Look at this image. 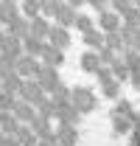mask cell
<instances>
[{"instance_id":"obj_1","label":"cell","mask_w":140,"mask_h":146,"mask_svg":"<svg viewBox=\"0 0 140 146\" xmlns=\"http://www.w3.org/2000/svg\"><path fill=\"white\" fill-rule=\"evenodd\" d=\"M70 104L79 110L81 115H87V112H92V110L98 107V98H95V93L90 90V87L76 84V87H70Z\"/></svg>"},{"instance_id":"obj_2","label":"cell","mask_w":140,"mask_h":146,"mask_svg":"<svg viewBox=\"0 0 140 146\" xmlns=\"http://www.w3.org/2000/svg\"><path fill=\"white\" fill-rule=\"evenodd\" d=\"M34 79L39 82V87H42V90L48 93V96H51V93L56 90L59 84H62V76H59V68H53V65H45V62L39 65V70H36V76H34Z\"/></svg>"},{"instance_id":"obj_3","label":"cell","mask_w":140,"mask_h":146,"mask_svg":"<svg viewBox=\"0 0 140 146\" xmlns=\"http://www.w3.org/2000/svg\"><path fill=\"white\" fill-rule=\"evenodd\" d=\"M42 96H48V93L39 87V82L36 79H22L17 87V98H22V101H28V104H36Z\"/></svg>"},{"instance_id":"obj_4","label":"cell","mask_w":140,"mask_h":146,"mask_svg":"<svg viewBox=\"0 0 140 146\" xmlns=\"http://www.w3.org/2000/svg\"><path fill=\"white\" fill-rule=\"evenodd\" d=\"M39 56H31V54H20L17 59H14V70L22 76V79H34L36 70H39Z\"/></svg>"},{"instance_id":"obj_5","label":"cell","mask_w":140,"mask_h":146,"mask_svg":"<svg viewBox=\"0 0 140 146\" xmlns=\"http://www.w3.org/2000/svg\"><path fill=\"white\" fill-rule=\"evenodd\" d=\"M39 62H45V65H53V68H62L65 65V51L62 48H56V45H51L48 39L42 42V48H39Z\"/></svg>"},{"instance_id":"obj_6","label":"cell","mask_w":140,"mask_h":146,"mask_svg":"<svg viewBox=\"0 0 140 146\" xmlns=\"http://www.w3.org/2000/svg\"><path fill=\"white\" fill-rule=\"evenodd\" d=\"M51 45H56V48H62V51H67L70 48V28H65V25H56V23H51V31H48V36H45Z\"/></svg>"},{"instance_id":"obj_7","label":"cell","mask_w":140,"mask_h":146,"mask_svg":"<svg viewBox=\"0 0 140 146\" xmlns=\"http://www.w3.org/2000/svg\"><path fill=\"white\" fill-rule=\"evenodd\" d=\"M53 135H56V143L59 146H76L79 143V127H73V124L53 127Z\"/></svg>"},{"instance_id":"obj_8","label":"cell","mask_w":140,"mask_h":146,"mask_svg":"<svg viewBox=\"0 0 140 146\" xmlns=\"http://www.w3.org/2000/svg\"><path fill=\"white\" fill-rule=\"evenodd\" d=\"M76 11H79V9H73V6H67V3H65V0H59L51 17H53V23H56V25L70 28V25H73V17H76Z\"/></svg>"},{"instance_id":"obj_9","label":"cell","mask_w":140,"mask_h":146,"mask_svg":"<svg viewBox=\"0 0 140 146\" xmlns=\"http://www.w3.org/2000/svg\"><path fill=\"white\" fill-rule=\"evenodd\" d=\"M121 25V17L106 6V9H101V11H95V28H101V31H115Z\"/></svg>"},{"instance_id":"obj_10","label":"cell","mask_w":140,"mask_h":146,"mask_svg":"<svg viewBox=\"0 0 140 146\" xmlns=\"http://www.w3.org/2000/svg\"><path fill=\"white\" fill-rule=\"evenodd\" d=\"M0 54L20 56V54H22V42H20V36L9 34V31H3V34H0Z\"/></svg>"},{"instance_id":"obj_11","label":"cell","mask_w":140,"mask_h":146,"mask_svg":"<svg viewBox=\"0 0 140 146\" xmlns=\"http://www.w3.org/2000/svg\"><path fill=\"white\" fill-rule=\"evenodd\" d=\"M11 115L17 118L20 124H28L31 118L36 115L34 104H28V101H22V98H14V107H11Z\"/></svg>"},{"instance_id":"obj_12","label":"cell","mask_w":140,"mask_h":146,"mask_svg":"<svg viewBox=\"0 0 140 146\" xmlns=\"http://www.w3.org/2000/svg\"><path fill=\"white\" fill-rule=\"evenodd\" d=\"M48 31H51V20L45 17V14H36V17L28 20V34L39 36V39H45V36H48Z\"/></svg>"},{"instance_id":"obj_13","label":"cell","mask_w":140,"mask_h":146,"mask_svg":"<svg viewBox=\"0 0 140 146\" xmlns=\"http://www.w3.org/2000/svg\"><path fill=\"white\" fill-rule=\"evenodd\" d=\"M28 127H31V132H34L36 138H45V135L53 132V121L51 118H42V115H34V118L28 121Z\"/></svg>"},{"instance_id":"obj_14","label":"cell","mask_w":140,"mask_h":146,"mask_svg":"<svg viewBox=\"0 0 140 146\" xmlns=\"http://www.w3.org/2000/svg\"><path fill=\"white\" fill-rule=\"evenodd\" d=\"M6 31L22 39V36L28 34V17H22V14H14V17H11L9 23H6Z\"/></svg>"},{"instance_id":"obj_15","label":"cell","mask_w":140,"mask_h":146,"mask_svg":"<svg viewBox=\"0 0 140 146\" xmlns=\"http://www.w3.org/2000/svg\"><path fill=\"white\" fill-rule=\"evenodd\" d=\"M70 28H76L79 34H84V31H90V28H95V17L79 9V11H76V17H73V25H70Z\"/></svg>"},{"instance_id":"obj_16","label":"cell","mask_w":140,"mask_h":146,"mask_svg":"<svg viewBox=\"0 0 140 146\" xmlns=\"http://www.w3.org/2000/svg\"><path fill=\"white\" fill-rule=\"evenodd\" d=\"M81 42L87 45L90 51H98V48L104 45V31H101V28H90V31L81 34Z\"/></svg>"},{"instance_id":"obj_17","label":"cell","mask_w":140,"mask_h":146,"mask_svg":"<svg viewBox=\"0 0 140 146\" xmlns=\"http://www.w3.org/2000/svg\"><path fill=\"white\" fill-rule=\"evenodd\" d=\"M115 101H118V104H115L112 112H115V115H123V118H129V121L137 124V112H135V107H132V101H126V98H121V96H118Z\"/></svg>"},{"instance_id":"obj_18","label":"cell","mask_w":140,"mask_h":146,"mask_svg":"<svg viewBox=\"0 0 140 146\" xmlns=\"http://www.w3.org/2000/svg\"><path fill=\"white\" fill-rule=\"evenodd\" d=\"M79 62H81V70H84V73H95V70H98V65H101L98 54H95V51H90V48L81 54V59H79Z\"/></svg>"},{"instance_id":"obj_19","label":"cell","mask_w":140,"mask_h":146,"mask_svg":"<svg viewBox=\"0 0 140 146\" xmlns=\"http://www.w3.org/2000/svg\"><path fill=\"white\" fill-rule=\"evenodd\" d=\"M20 82H22V76H20L17 70H11V73H3V76H0V90H9V93H17V87H20Z\"/></svg>"},{"instance_id":"obj_20","label":"cell","mask_w":140,"mask_h":146,"mask_svg":"<svg viewBox=\"0 0 140 146\" xmlns=\"http://www.w3.org/2000/svg\"><path fill=\"white\" fill-rule=\"evenodd\" d=\"M20 42H22V54H31V56H36L45 39H39V36H34V34H25L22 39H20Z\"/></svg>"},{"instance_id":"obj_21","label":"cell","mask_w":140,"mask_h":146,"mask_svg":"<svg viewBox=\"0 0 140 146\" xmlns=\"http://www.w3.org/2000/svg\"><path fill=\"white\" fill-rule=\"evenodd\" d=\"M135 127H137L135 121H129V118H123V115H115V112H112V129H115L118 135H129Z\"/></svg>"},{"instance_id":"obj_22","label":"cell","mask_w":140,"mask_h":146,"mask_svg":"<svg viewBox=\"0 0 140 146\" xmlns=\"http://www.w3.org/2000/svg\"><path fill=\"white\" fill-rule=\"evenodd\" d=\"M104 45L106 48H112L115 54H121L123 51V36H121V31L115 28V31H104Z\"/></svg>"},{"instance_id":"obj_23","label":"cell","mask_w":140,"mask_h":146,"mask_svg":"<svg viewBox=\"0 0 140 146\" xmlns=\"http://www.w3.org/2000/svg\"><path fill=\"white\" fill-rule=\"evenodd\" d=\"M34 110H36V115L51 118V121H53V101H51V96H42V98L34 104Z\"/></svg>"},{"instance_id":"obj_24","label":"cell","mask_w":140,"mask_h":146,"mask_svg":"<svg viewBox=\"0 0 140 146\" xmlns=\"http://www.w3.org/2000/svg\"><path fill=\"white\" fill-rule=\"evenodd\" d=\"M14 138H17V143H20V146L34 143V141H36V135L31 132V127H28V124H20V127H17V132H14Z\"/></svg>"},{"instance_id":"obj_25","label":"cell","mask_w":140,"mask_h":146,"mask_svg":"<svg viewBox=\"0 0 140 146\" xmlns=\"http://www.w3.org/2000/svg\"><path fill=\"white\" fill-rule=\"evenodd\" d=\"M20 3V14H22V17H36V14H39V3H36V0H17Z\"/></svg>"},{"instance_id":"obj_26","label":"cell","mask_w":140,"mask_h":146,"mask_svg":"<svg viewBox=\"0 0 140 146\" xmlns=\"http://www.w3.org/2000/svg\"><path fill=\"white\" fill-rule=\"evenodd\" d=\"M101 87H104V96L109 98V101H115V98L121 96V82H118V79H109V82H104Z\"/></svg>"},{"instance_id":"obj_27","label":"cell","mask_w":140,"mask_h":146,"mask_svg":"<svg viewBox=\"0 0 140 146\" xmlns=\"http://www.w3.org/2000/svg\"><path fill=\"white\" fill-rule=\"evenodd\" d=\"M109 68H112V76H115V79H118V82H126V79H129V70H126V65H123L121 59H115V62H112V65H109Z\"/></svg>"},{"instance_id":"obj_28","label":"cell","mask_w":140,"mask_h":146,"mask_svg":"<svg viewBox=\"0 0 140 146\" xmlns=\"http://www.w3.org/2000/svg\"><path fill=\"white\" fill-rule=\"evenodd\" d=\"M92 76L98 79V84H104V82H109V79H115V76H112V68H109V65H98V70L92 73Z\"/></svg>"},{"instance_id":"obj_29","label":"cell","mask_w":140,"mask_h":146,"mask_svg":"<svg viewBox=\"0 0 140 146\" xmlns=\"http://www.w3.org/2000/svg\"><path fill=\"white\" fill-rule=\"evenodd\" d=\"M14 98H17V93L0 90V110H11V107H14Z\"/></svg>"},{"instance_id":"obj_30","label":"cell","mask_w":140,"mask_h":146,"mask_svg":"<svg viewBox=\"0 0 140 146\" xmlns=\"http://www.w3.org/2000/svg\"><path fill=\"white\" fill-rule=\"evenodd\" d=\"M84 6H92V11H101L109 6V0H84Z\"/></svg>"},{"instance_id":"obj_31","label":"cell","mask_w":140,"mask_h":146,"mask_svg":"<svg viewBox=\"0 0 140 146\" xmlns=\"http://www.w3.org/2000/svg\"><path fill=\"white\" fill-rule=\"evenodd\" d=\"M0 146H20V143H17V138H14V135H3Z\"/></svg>"},{"instance_id":"obj_32","label":"cell","mask_w":140,"mask_h":146,"mask_svg":"<svg viewBox=\"0 0 140 146\" xmlns=\"http://www.w3.org/2000/svg\"><path fill=\"white\" fill-rule=\"evenodd\" d=\"M67 6H73V9H84V0H65Z\"/></svg>"},{"instance_id":"obj_33","label":"cell","mask_w":140,"mask_h":146,"mask_svg":"<svg viewBox=\"0 0 140 146\" xmlns=\"http://www.w3.org/2000/svg\"><path fill=\"white\" fill-rule=\"evenodd\" d=\"M129 146H137V132H132V143Z\"/></svg>"},{"instance_id":"obj_34","label":"cell","mask_w":140,"mask_h":146,"mask_svg":"<svg viewBox=\"0 0 140 146\" xmlns=\"http://www.w3.org/2000/svg\"><path fill=\"white\" fill-rule=\"evenodd\" d=\"M25 146H39V143H36V141H34V143H25Z\"/></svg>"},{"instance_id":"obj_35","label":"cell","mask_w":140,"mask_h":146,"mask_svg":"<svg viewBox=\"0 0 140 146\" xmlns=\"http://www.w3.org/2000/svg\"><path fill=\"white\" fill-rule=\"evenodd\" d=\"M9 3H17V0H9Z\"/></svg>"},{"instance_id":"obj_36","label":"cell","mask_w":140,"mask_h":146,"mask_svg":"<svg viewBox=\"0 0 140 146\" xmlns=\"http://www.w3.org/2000/svg\"><path fill=\"white\" fill-rule=\"evenodd\" d=\"M132 3H137V0H132Z\"/></svg>"}]
</instances>
